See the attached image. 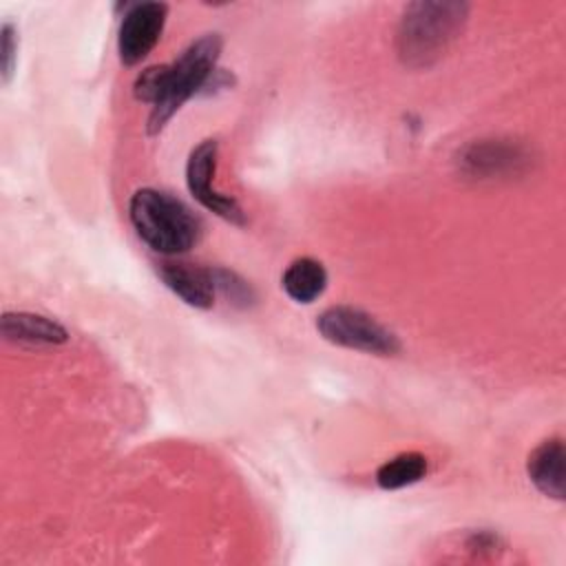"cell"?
I'll use <instances>...</instances> for the list:
<instances>
[{
	"label": "cell",
	"instance_id": "cell-1",
	"mask_svg": "<svg viewBox=\"0 0 566 566\" xmlns=\"http://www.w3.org/2000/svg\"><path fill=\"white\" fill-rule=\"evenodd\" d=\"M223 49L219 33H206L181 51V55L170 64H155L144 69L133 93L139 102L150 104V115L146 130L157 135L166 128L170 117L197 93H206L214 73L217 60Z\"/></svg>",
	"mask_w": 566,
	"mask_h": 566
},
{
	"label": "cell",
	"instance_id": "cell-2",
	"mask_svg": "<svg viewBox=\"0 0 566 566\" xmlns=\"http://www.w3.org/2000/svg\"><path fill=\"white\" fill-rule=\"evenodd\" d=\"M469 18L467 2H411L405 7L396 51L405 66L422 69L440 60Z\"/></svg>",
	"mask_w": 566,
	"mask_h": 566
},
{
	"label": "cell",
	"instance_id": "cell-3",
	"mask_svg": "<svg viewBox=\"0 0 566 566\" xmlns=\"http://www.w3.org/2000/svg\"><path fill=\"white\" fill-rule=\"evenodd\" d=\"M137 237L155 252L172 256L195 248L201 239V219L177 197L157 188H139L128 203Z\"/></svg>",
	"mask_w": 566,
	"mask_h": 566
},
{
	"label": "cell",
	"instance_id": "cell-4",
	"mask_svg": "<svg viewBox=\"0 0 566 566\" xmlns=\"http://www.w3.org/2000/svg\"><path fill=\"white\" fill-rule=\"evenodd\" d=\"M316 329L327 343L338 347L374 356H394L400 352V340L389 327L365 310L352 305H332L323 310L316 318Z\"/></svg>",
	"mask_w": 566,
	"mask_h": 566
},
{
	"label": "cell",
	"instance_id": "cell-5",
	"mask_svg": "<svg viewBox=\"0 0 566 566\" xmlns=\"http://www.w3.org/2000/svg\"><path fill=\"white\" fill-rule=\"evenodd\" d=\"M217 142L214 139H203L201 144H197L190 150V157L186 161V186L190 190V195L210 212H214L217 217L234 223V226H243L245 223V214L241 210V206L237 203V199L221 195L212 188V175H214V166H217Z\"/></svg>",
	"mask_w": 566,
	"mask_h": 566
},
{
	"label": "cell",
	"instance_id": "cell-6",
	"mask_svg": "<svg viewBox=\"0 0 566 566\" xmlns=\"http://www.w3.org/2000/svg\"><path fill=\"white\" fill-rule=\"evenodd\" d=\"M166 18V2H137L124 13L117 35V53L124 66L139 64L155 49L164 33Z\"/></svg>",
	"mask_w": 566,
	"mask_h": 566
},
{
	"label": "cell",
	"instance_id": "cell-7",
	"mask_svg": "<svg viewBox=\"0 0 566 566\" xmlns=\"http://www.w3.org/2000/svg\"><path fill=\"white\" fill-rule=\"evenodd\" d=\"M157 274L164 281V285L170 292H175L186 305H192L197 310H208L214 305L217 287L210 268L164 261L157 265Z\"/></svg>",
	"mask_w": 566,
	"mask_h": 566
},
{
	"label": "cell",
	"instance_id": "cell-8",
	"mask_svg": "<svg viewBox=\"0 0 566 566\" xmlns=\"http://www.w3.org/2000/svg\"><path fill=\"white\" fill-rule=\"evenodd\" d=\"M0 329L7 340L20 345H62L69 340L64 325L31 312H7L2 316Z\"/></svg>",
	"mask_w": 566,
	"mask_h": 566
},
{
	"label": "cell",
	"instance_id": "cell-9",
	"mask_svg": "<svg viewBox=\"0 0 566 566\" xmlns=\"http://www.w3.org/2000/svg\"><path fill=\"white\" fill-rule=\"evenodd\" d=\"M564 444L559 438L544 440L526 462L531 482L548 497L564 500Z\"/></svg>",
	"mask_w": 566,
	"mask_h": 566
},
{
	"label": "cell",
	"instance_id": "cell-10",
	"mask_svg": "<svg viewBox=\"0 0 566 566\" xmlns=\"http://www.w3.org/2000/svg\"><path fill=\"white\" fill-rule=\"evenodd\" d=\"M281 287L296 303H314L327 287V270L312 256L294 259L281 276Z\"/></svg>",
	"mask_w": 566,
	"mask_h": 566
},
{
	"label": "cell",
	"instance_id": "cell-11",
	"mask_svg": "<svg viewBox=\"0 0 566 566\" xmlns=\"http://www.w3.org/2000/svg\"><path fill=\"white\" fill-rule=\"evenodd\" d=\"M517 161H522V155L513 146H504L500 142H486V144H473L462 155V164L473 175H497L504 168H513Z\"/></svg>",
	"mask_w": 566,
	"mask_h": 566
},
{
	"label": "cell",
	"instance_id": "cell-12",
	"mask_svg": "<svg viewBox=\"0 0 566 566\" xmlns=\"http://www.w3.org/2000/svg\"><path fill=\"white\" fill-rule=\"evenodd\" d=\"M427 458L418 451H407L398 453L396 458L382 462L376 471V482L385 491H396L409 484L420 482L427 475Z\"/></svg>",
	"mask_w": 566,
	"mask_h": 566
},
{
	"label": "cell",
	"instance_id": "cell-13",
	"mask_svg": "<svg viewBox=\"0 0 566 566\" xmlns=\"http://www.w3.org/2000/svg\"><path fill=\"white\" fill-rule=\"evenodd\" d=\"M210 272H212V281H214L217 292H221L234 305L245 307V305H250L254 301V290L237 272L226 270V268H210Z\"/></svg>",
	"mask_w": 566,
	"mask_h": 566
},
{
	"label": "cell",
	"instance_id": "cell-14",
	"mask_svg": "<svg viewBox=\"0 0 566 566\" xmlns=\"http://www.w3.org/2000/svg\"><path fill=\"white\" fill-rule=\"evenodd\" d=\"M18 53V33L11 22H4L0 29V64H2V82H9L15 69Z\"/></svg>",
	"mask_w": 566,
	"mask_h": 566
}]
</instances>
